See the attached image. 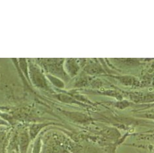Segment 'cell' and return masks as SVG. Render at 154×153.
<instances>
[{
    "label": "cell",
    "instance_id": "cell-2",
    "mask_svg": "<svg viewBox=\"0 0 154 153\" xmlns=\"http://www.w3.org/2000/svg\"><path fill=\"white\" fill-rule=\"evenodd\" d=\"M32 78L33 79L34 82L36 83L38 86L43 87L45 85L44 76L36 67H34L32 68Z\"/></svg>",
    "mask_w": 154,
    "mask_h": 153
},
{
    "label": "cell",
    "instance_id": "cell-3",
    "mask_svg": "<svg viewBox=\"0 0 154 153\" xmlns=\"http://www.w3.org/2000/svg\"><path fill=\"white\" fill-rule=\"evenodd\" d=\"M45 126L44 124H34L32 126H30L29 130V135L30 140H34L36 137L38 133L40 130Z\"/></svg>",
    "mask_w": 154,
    "mask_h": 153
},
{
    "label": "cell",
    "instance_id": "cell-4",
    "mask_svg": "<svg viewBox=\"0 0 154 153\" xmlns=\"http://www.w3.org/2000/svg\"><path fill=\"white\" fill-rule=\"evenodd\" d=\"M41 149H42V142L40 141V139L38 138L34 145L32 153H41Z\"/></svg>",
    "mask_w": 154,
    "mask_h": 153
},
{
    "label": "cell",
    "instance_id": "cell-5",
    "mask_svg": "<svg viewBox=\"0 0 154 153\" xmlns=\"http://www.w3.org/2000/svg\"><path fill=\"white\" fill-rule=\"evenodd\" d=\"M146 117L149 118V119H152L154 120V114H146Z\"/></svg>",
    "mask_w": 154,
    "mask_h": 153
},
{
    "label": "cell",
    "instance_id": "cell-6",
    "mask_svg": "<svg viewBox=\"0 0 154 153\" xmlns=\"http://www.w3.org/2000/svg\"><path fill=\"white\" fill-rule=\"evenodd\" d=\"M9 153H17V151H12L10 152Z\"/></svg>",
    "mask_w": 154,
    "mask_h": 153
},
{
    "label": "cell",
    "instance_id": "cell-1",
    "mask_svg": "<svg viewBox=\"0 0 154 153\" xmlns=\"http://www.w3.org/2000/svg\"><path fill=\"white\" fill-rule=\"evenodd\" d=\"M30 141L29 133L27 131H22L19 135V148L20 153H27Z\"/></svg>",
    "mask_w": 154,
    "mask_h": 153
}]
</instances>
